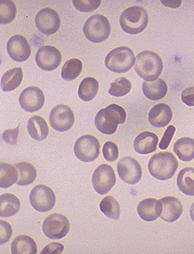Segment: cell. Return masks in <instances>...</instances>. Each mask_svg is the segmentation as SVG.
<instances>
[{"label": "cell", "instance_id": "cell-1", "mask_svg": "<svg viewBox=\"0 0 194 254\" xmlns=\"http://www.w3.org/2000/svg\"><path fill=\"white\" fill-rule=\"evenodd\" d=\"M127 120L125 110L117 104H110L102 109L95 117V126L102 133L112 135L117 132L119 124H124Z\"/></svg>", "mask_w": 194, "mask_h": 254}, {"label": "cell", "instance_id": "cell-2", "mask_svg": "<svg viewBox=\"0 0 194 254\" xmlns=\"http://www.w3.org/2000/svg\"><path fill=\"white\" fill-rule=\"evenodd\" d=\"M134 68L138 76L144 79L145 82H153L161 75L163 64L158 54L146 50L136 56Z\"/></svg>", "mask_w": 194, "mask_h": 254}, {"label": "cell", "instance_id": "cell-3", "mask_svg": "<svg viewBox=\"0 0 194 254\" xmlns=\"http://www.w3.org/2000/svg\"><path fill=\"white\" fill-rule=\"evenodd\" d=\"M178 167V160L170 152H160L153 155L148 163L150 174L159 181H167L172 178Z\"/></svg>", "mask_w": 194, "mask_h": 254}, {"label": "cell", "instance_id": "cell-4", "mask_svg": "<svg viewBox=\"0 0 194 254\" xmlns=\"http://www.w3.org/2000/svg\"><path fill=\"white\" fill-rule=\"evenodd\" d=\"M149 22L147 12L143 7L134 5L125 9L121 14V28L128 34L136 35L146 29Z\"/></svg>", "mask_w": 194, "mask_h": 254}, {"label": "cell", "instance_id": "cell-5", "mask_svg": "<svg viewBox=\"0 0 194 254\" xmlns=\"http://www.w3.org/2000/svg\"><path fill=\"white\" fill-rule=\"evenodd\" d=\"M136 63V57L131 49L127 47H117L107 54L105 65L109 70L116 73H124L131 69Z\"/></svg>", "mask_w": 194, "mask_h": 254}, {"label": "cell", "instance_id": "cell-6", "mask_svg": "<svg viewBox=\"0 0 194 254\" xmlns=\"http://www.w3.org/2000/svg\"><path fill=\"white\" fill-rule=\"evenodd\" d=\"M111 32L110 21L106 16L96 14L85 22L83 33L92 43H100L109 38Z\"/></svg>", "mask_w": 194, "mask_h": 254}, {"label": "cell", "instance_id": "cell-7", "mask_svg": "<svg viewBox=\"0 0 194 254\" xmlns=\"http://www.w3.org/2000/svg\"><path fill=\"white\" fill-rule=\"evenodd\" d=\"M74 153L80 161L84 163L94 161L100 156V142L92 135L80 136L74 144Z\"/></svg>", "mask_w": 194, "mask_h": 254}, {"label": "cell", "instance_id": "cell-8", "mask_svg": "<svg viewBox=\"0 0 194 254\" xmlns=\"http://www.w3.org/2000/svg\"><path fill=\"white\" fill-rule=\"evenodd\" d=\"M70 223L64 215L53 213L47 216L43 223V234L51 240H61L69 233Z\"/></svg>", "mask_w": 194, "mask_h": 254}, {"label": "cell", "instance_id": "cell-9", "mask_svg": "<svg viewBox=\"0 0 194 254\" xmlns=\"http://www.w3.org/2000/svg\"><path fill=\"white\" fill-rule=\"evenodd\" d=\"M29 201L36 211L47 213L55 206L56 195L51 188L40 184L32 190Z\"/></svg>", "mask_w": 194, "mask_h": 254}, {"label": "cell", "instance_id": "cell-10", "mask_svg": "<svg viewBox=\"0 0 194 254\" xmlns=\"http://www.w3.org/2000/svg\"><path fill=\"white\" fill-rule=\"evenodd\" d=\"M117 183L114 169L108 164H101L93 172L92 184L100 195H105L111 190Z\"/></svg>", "mask_w": 194, "mask_h": 254}, {"label": "cell", "instance_id": "cell-11", "mask_svg": "<svg viewBox=\"0 0 194 254\" xmlns=\"http://www.w3.org/2000/svg\"><path fill=\"white\" fill-rule=\"evenodd\" d=\"M75 122L73 112L64 104L56 106L50 112V124L53 129L58 132H65L72 128Z\"/></svg>", "mask_w": 194, "mask_h": 254}, {"label": "cell", "instance_id": "cell-12", "mask_svg": "<svg viewBox=\"0 0 194 254\" xmlns=\"http://www.w3.org/2000/svg\"><path fill=\"white\" fill-rule=\"evenodd\" d=\"M117 172L120 178L129 185L139 183L143 174L139 162L130 156H126L118 162Z\"/></svg>", "mask_w": 194, "mask_h": 254}, {"label": "cell", "instance_id": "cell-13", "mask_svg": "<svg viewBox=\"0 0 194 254\" xmlns=\"http://www.w3.org/2000/svg\"><path fill=\"white\" fill-rule=\"evenodd\" d=\"M37 29L45 35H53L61 28V18L57 11L50 8H44L39 11L35 18Z\"/></svg>", "mask_w": 194, "mask_h": 254}, {"label": "cell", "instance_id": "cell-14", "mask_svg": "<svg viewBox=\"0 0 194 254\" xmlns=\"http://www.w3.org/2000/svg\"><path fill=\"white\" fill-rule=\"evenodd\" d=\"M36 64L45 71H53L61 64L62 55L58 49L52 46L40 47L35 57Z\"/></svg>", "mask_w": 194, "mask_h": 254}, {"label": "cell", "instance_id": "cell-15", "mask_svg": "<svg viewBox=\"0 0 194 254\" xmlns=\"http://www.w3.org/2000/svg\"><path fill=\"white\" fill-rule=\"evenodd\" d=\"M19 102L22 110L29 113H34L43 108L45 103L44 94L37 86H29L22 90Z\"/></svg>", "mask_w": 194, "mask_h": 254}, {"label": "cell", "instance_id": "cell-16", "mask_svg": "<svg viewBox=\"0 0 194 254\" xmlns=\"http://www.w3.org/2000/svg\"><path fill=\"white\" fill-rule=\"evenodd\" d=\"M7 52L16 62H25L31 56V48L28 40L22 35H15L7 42Z\"/></svg>", "mask_w": 194, "mask_h": 254}, {"label": "cell", "instance_id": "cell-17", "mask_svg": "<svg viewBox=\"0 0 194 254\" xmlns=\"http://www.w3.org/2000/svg\"><path fill=\"white\" fill-rule=\"evenodd\" d=\"M173 111L170 106L166 103H159L148 114V121L155 128H163L167 127L172 121Z\"/></svg>", "mask_w": 194, "mask_h": 254}, {"label": "cell", "instance_id": "cell-18", "mask_svg": "<svg viewBox=\"0 0 194 254\" xmlns=\"http://www.w3.org/2000/svg\"><path fill=\"white\" fill-rule=\"evenodd\" d=\"M163 206L160 199L147 198L140 201L137 206V212L142 220L146 222L155 221L161 214Z\"/></svg>", "mask_w": 194, "mask_h": 254}, {"label": "cell", "instance_id": "cell-19", "mask_svg": "<svg viewBox=\"0 0 194 254\" xmlns=\"http://www.w3.org/2000/svg\"><path fill=\"white\" fill-rule=\"evenodd\" d=\"M160 200L163 206L160 218L168 223L177 221L184 211L181 201L174 196H166Z\"/></svg>", "mask_w": 194, "mask_h": 254}, {"label": "cell", "instance_id": "cell-20", "mask_svg": "<svg viewBox=\"0 0 194 254\" xmlns=\"http://www.w3.org/2000/svg\"><path fill=\"white\" fill-rule=\"evenodd\" d=\"M159 143L158 136L153 132H141L134 140V149L136 153L142 155H147L156 151Z\"/></svg>", "mask_w": 194, "mask_h": 254}, {"label": "cell", "instance_id": "cell-21", "mask_svg": "<svg viewBox=\"0 0 194 254\" xmlns=\"http://www.w3.org/2000/svg\"><path fill=\"white\" fill-rule=\"evenodd\" d=\"M143 93L146 98L153 101L162 100L168 91V86L163 79H156L153 82H143Z\"/></svg>", "mask_w": 194, "mask_h": 254}, {"label": "cell", "instance_id": "cell-22", "mask_svg": "<svg viewBox=\"0 0 194 254\" xmlns=\"http://www.w3.org/2000/svg\"><path fill=\"white\" fill-rule=\"evenodd\" d=\"M27 130L29 136L37 141L47 139L49 127L47 121L40 116H33L28 121Z\"/></svg>", "mask_w": 194, "mask_h": 254}, {"label": "cell", "instance_id": "cell-23", "mask_svg": "<svg viewBox=\"0 0 194 254\" xmlns=\"http://www.w3.org/2000/svg\"><path fill=\"white\" fill-rule=\"evenodd\" d=\"M12 254H36L37 246L36 241L27 235L18 236L11 244Z\"/></svg>", "mask_w": 194, "mask_h": 254}, {"label": "cell", "instance_id": "cell-24", "mask_svg": "<svg viewBox=\"0 0 194 254\" xmlns=\"http://www.w3.org/2000/svg\"><path fill=\"white\" fill-rule=\"evenodd\" d=\"M19 199L12 193H4L0 196V216L10 217L20 210Z\"/></svg>", "mask_w": 194, "mask_h": 254}, {"label": "cell", "instance_id": "cell-25", "mask_svg": "<svg viewBox=\"0 0 194 254\" xmlns=\"http://www.w3.org/2000/svg\"><path fill=\"white\" fill-rule=\"evenodd\" d=\"M174 152L182 161H192L194 159V139L190 137L179 139L174 143Z\"/></svg>", "mask_w": 194, "mask_h": 254}, {"label": "cell", "instance_id": "cell-26", "mask_svg": "<svg viewBox=\"0 0 194 254\" xmlns=\"http://www.w3.org/2000/svg\"><path fill=\"white\" fill-rule=\"evenodd\" d=\"M180 190L188 196H194V168L187 167L179 173L177 179Z\"/></svg>", "mask_w": 194, "mask_h": 254}, {"label": "cell", "instance_id": "cell-27", "mask_svg": "<svg viewBox=\"0 0 194 254\" xmlns=\"http://www.w3.org/2000/svg\"><path fill=\"white\" fill-rule=\"evenodd\" d=\"M23 72L22 68L17 67L5 72L1 79V87L3 92L13 91L22 83Z\"/></svg>", "mask_w": 194, "mask_h": 254}, {"label": "cell", "instance_id": "cell-28", "mask_svg": "<svg viewBox=\"0 0 194 254\" xmlns=\"http://www.w3.org/2000/svg\"><path fill=\"white\" fill-rule=\"evenodd\" d=\"M15 167L17 169L19 173V178L16 184L19 186H28L33 184L36 181V167L31 163L22 162L16 163Z\"/></svg>", "mask_w": 194, "mask_h": 254}, {"label": "cell", "instance_id": "cell-29", "mask_svg": "<svg viewBox=\"0 0 194 254\" xmlns=\"http://www.w3.org/2000/svg\"><path fill=\"white\" fill-rule=\"evenodd\" d=\"M98 90V81L93 77H86L79 84L78 95L79 98L83 101H91L95 98Z\"/></svg>", "mask_w": 194, "mask_h": 254}, {"label": "cell", "instance_id": "cell-30", "mask_svg": "<svg viewBox=\"0 0 194 254\" xmlns=\"http://www.w3.org/2000/svg\"><path fill=\"white\" fill-rule=\"evenodd\" d=\"M19 178V173L15 166L9 163H1L0 164V188L7 189L16 184Z\"/></svg>", "mask_w": 194, "mask_h": 254}, {"label": "cell", "instance_id": "cell-31", "mask_svg": "<svg viewBox=\"0 0 194 254\" xmlns=\"http://www.w3.org/2000/svg\"><path fill=\"white\" fill-rule=\"evenodd\" d=\"M100 209L108 218L117 220L121 217V206L114 196L103 198L100 203Z\"/></svg>", "mask_w": 194, "mask_h": 254}, {"label": "cell", "instance_id": "cell-32", "mask_svg": "<svg viewBox=\"0 0 194 254\" xmlns=\"http://www.w3.org/2000/svg\"><path fill=\"white\" fill-rule=\"evenodd\" d=\"M83 69V63L78 59L73 58L66 61L61 70V76L66 81H72L80 75Z\"/></svg>", "mask_w": 194, "mask_h": 254}, {"label": "cell", "instance_id": "cell-33", "mask_svg": "<svg viewBox=\"0 0 194 254\" xmlns=\"http://www.w3.org/2000/svg\"><path fill=\"white\" fill-rule=\"evenodd\" d=\"M16 16V5L11 0L0 1V23L8 24L14 20Z\"/></svg>", "mask_w": 194, "mask_h": 254}, {"label": "cell", "instance_id": "cell-34", "mask_svg": "<svg viewBox=\"0 0 194 254\" xmlns=\"http://www.w3.org/2000/svg\"><path fill=\"white\" fill-rule=\"evenodd\" d=\"M131 89L132 84L130 81L125 77H120L111 83L108 93L115 97H121L128 94Z\"/></svg>", "mask_w": 194, "mask_h": 254}, {"label": "cell", "instance_id": "cell-35", "mask_svg": "<svg viewBox=\"0 0 194 254\" xmlns=\"http://www.w3.org/2000/svg\"><path fill=\"white\" fill-rule=\"evenodd\" d=\"M72 4L79 12H89L98 9L101 4V1L100 0H73Z\"/></svg>", "mask_w": 194, "mask_h": 254}, {"label": "cell", "instance_id": "cell-36", "mask_svg": "<svg viewBox=\"0 0 194 254\" xmlns=\"http://www.w3.org/2000/svg\"><path fill=\"white\" fill-rule=\"evenodd\" d=\"M103 154L106 160L114 162L119 156V149L117 145L114 142L108 141L103 145Z\"/></svg>", "mask_w": 194, "mask_h": 254}, {"label": "cell", "instance_id": "cell-37", "mask_svg": "<svg viewBox=\"0 0 194 254\" xmlns=\"http://www.w3.org/2000/svg\"><path fill=\"white\" fill-rule=\"evenodd\" d=\"M12 235V227L8 222L0 221V245H3L9 241Z\"/></svg>", "mask_w": 194, "mask_h": 254}, {"label": "cell", "instance_id": "cell-38", "mask_svg": "<svg viewBox=\"0 0 194 254\" xmlns=\"http://www.w3.org/2000/svg\"><path fill=\"white\" fill-rule=\"evenodd\" d=\"M19 135V127L14 129H6L2 134V138L7 144L16 145Z\"/></svg>", "mask_w": 194, "mask_h": 254}, {"label": "cell", "instance_id": "cell-39", "mask_svg": "<svg viewBox=\"0 0 194 254\" xmlns=\"http://www.w3.org/2000/svg\"><path fill=\"white\" fill-rule=\"evenodd\" d=\"M176 132V127L174 126H170L167 127L166 129L165 132L163 133V137H162L161 141H160V144H159V148L163 150H165L170 146V142L172 140L174 137V133Z\"/></svg>", "mask_w": 194, "mask_h": 254}, {"label": "cell", "instance_id": "cell-40", "mask_svg": "<svg viewBox=\"0 0 194 254\" xmlns=\"http://www.w3.org/2000/svg\"><path fill=\"white\" fill-rule=\"evenodd\" d=\"M181 100L188 107H194V86L184 89L181 94Z\"/></svg>", "mask_w": 194, "mask_h": 254}, {"label": "cell", "instance_id": "cell-41", "mask_svg": "<svg viewBox=\"0 0 194 254\" xmlns=\"http://www.w3.org/2000/svg\"><path fill=\"white\" fill-rule=\"evenodd\" d=\"M64 246L60 243L53 242L43 248L41 254H61L64 252Z\"/></svg>", "mask_w": 194, "mask_h": 254}, {"label": "cell", "instance_id": "cell-42", "mask_svg": "<svg viewBox=\"0 0 194 254\" xmlns=\"http://www.w3.org/2000/svg\"><path fill=\"white\" fill-rule=\"evenodd\" d=\"M161 2L163 3V5H165V6L171 7V8H177V7L180 6L181 4V0H178V1H176V0H161Z\"/></svg>", "mask_w": 194, "mask_h": 254}, {"label": "cell", "instance_id": "cell-43", "mask_svg": "<svg viewBox=\"0 0 194 254\" xmlns=\"http://www.w3.org/2000/svg\"><path fill=\"white\" fill-rule=\"evenodd\" d=\"M190 213H191V219H192L193 221L194 222V203H193L192 206H191Z\"/></svg>", "mask_w": 194, "mask_h": 254}]
</instances>
